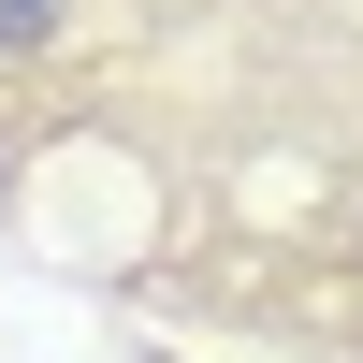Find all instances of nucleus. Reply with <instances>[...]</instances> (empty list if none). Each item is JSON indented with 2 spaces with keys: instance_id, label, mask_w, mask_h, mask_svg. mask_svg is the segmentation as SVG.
Here are the masks:
<instances>
[{
  "instance_id": "1",
  "label": "nucleus",
  "mask_w": 363,
  "mask_h": 363,
  "mask_svg": "<svg viewBox=\"0 0 363 363\" xmlns=\"http://www.w3.org/2000/svg\"><path fill=\"white\" fill-rule=\"evenodd\" d=\"M58 29H73V0H0V73H15V58H44Z\"/></svg>"
},
{
  "instance_id": "2",
  "label": "nucleus",
  "mask_w": 363,
  "mask_h": 363,
  "mask_svg": "<svg viewBox=\"0 0 363 363\" xmlns=\"http://www.w3.org/2000/svg\"><path fill=\"white\" fill-rule=\"evenodd\" d=\"M349 262H363V218H349Z\"/></svg>"
}]
</instances>
